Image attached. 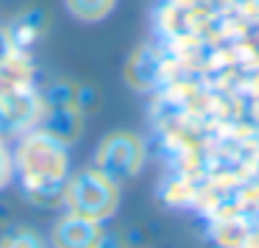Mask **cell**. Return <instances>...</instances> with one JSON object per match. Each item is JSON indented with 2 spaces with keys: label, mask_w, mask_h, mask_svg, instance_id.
Returning <instances> with one entry per match:
<instances>
[{
  "label": "cell",
  "mask_w": 259,
  "mask_h": 248,
  "mask_svg": "<svg viewBox=\"0 0 259 248\" xmlns=\"http://www.w3.org/2000/svg\"><path fill=\"white\" fill-rule=\"evenodd\" d=\"M81 123H84V112L73 103H48V106L42 103V114L36 126H39V131L51 134L53 140L70 145L78 140Z\"/></svg>",
  "instance_id": "cell-5"
},
{
  "label": "cell",
  "mask_w": 259,
  "mask_h": 248,
  "mask_svg": "<svg viewBox=\"0 0 259 248\" xmlns=\"http://www.w3.org/2000/svg\"><path fill=\"white\" fill-rule=\"evenodd\" d=\"M53 245L56 248H101L103 245L101 223L70 212L67 218H62L53 226Z\"/></svg>",
  "instance_id": "cell-6"
},
{
  "label": "cell",
  "mask_w": 259,
  "mask_h": 248,
  "mask_svg": "<svg viewBox=\"0 0 259 248\" xmlns=\"http://www.w3.org/2000/svg\"><path fill=\"white\" fill-rule=\"evenodd\" d=\"M0 248H45V242L31 229H14L0 240Z\"/></svg>",
  "instance_id": "cell-9"
},
{
  "label": "cell",
  "mask_w": 259,
  "mask_h": 248,
  "mask_svg": "<svg viewBox=\"0 0 259 248\" xmlns=\"http://www.w3.org/2000/svg\"><path fill=\"white\" fill-rule=\"evenodd\" d=\"M23 187L36 203H56L67 184V145L45 131H28L17 148Z\"/></svg>",
  "instance_id": "cell-1"
},
{
  "label": "cell",
  "mask_w": 259,
  "mask_h": 248,
  "mask_svg": "<svg viewBox=\"0 0 259 248\" xmlns=\"http://www.w3.org/2000/svg\"><path fill=\"white\" fill-rule=\"evenodd\" d=\"M156 75H159V59L153 53V48L148 45L137 48L128 59V67H125V81L137 90H148L156 81Z\"/></svg>",
  "instance_id": "cell-7"
},
{
  "label": "cell",
  "mask_w": 259,
  "mask_h": 248,
  "mask_svg": "<svg viewBox=\"0 0 259 248\" xmlns=\"http://www.w3.org/2000/svg\"><path fill=\"white\" fill-rule=\"evenodd\" d=\"M117 0H64L67 12L81 23H98L114 9Z\"/></svg>",
  "instance_id": "cell-8"
},
{
  "label": "cell",
  "mask_w": 259,
  "mask_h": 248,
  "mask_svg": "<svg viewBox=\"0 0 259 248\" xmlns=\"http://www.w3.org/2000/svg\"><path fill=\"white\" fill-rule=\"evenodd\" d=\"M142 162H145V145L137 134L131 131H114L101 142L95 156V170H101L109 181L123 184V181L134 179L140 173Z\"/></svg>",
  "instance_id": "cell-3"
},
{
  "label": "cell",
  "mask_w": 259,
  "mask_h": 248,
  "mask_svg": "<svg viewBox=\"0 0 259 248\" xmlns=\"http://www.w3.org/2000/svg\"><path fill=\"white\" fill-rule=\"evenodd\" d=\"M62 201L73 215L90 220H106L117 209V184L109 181L101 170H81L64 184Z\"/></svg>",
  "instance_id": "cell-2"
},
{
  "label": "cell",
  "mask_w": 259,
  "mask_h": 248,
  "mask_svg": "<svg viewBox=\"0 0 259 248\" xmlns=\"http://www.w3.org/2000/svg\"><path fill=\"white\" fill-rule=\"evenodd\" d=\"M42 114V98L31 90H6L0 92V137L28 131L31 126L39 123Z\"/></svg>",
  "instance_id": "cell-4"
},
{
  "label": "cell",
  "mask_w": 259,
  "mask_h": 248,
  "mask_svg": "<svg viewBox=\"0 0 259 248\" xmlns=\"http://www.w3.org/2000/svg\"><path fill=\"white\" fill-rule=\"evenodd\" d=\"M9 179H12V156H9V151L0 142V187H6Z\"/></svg>",
  "instance_id": "cell-10"
}]
</instances>
